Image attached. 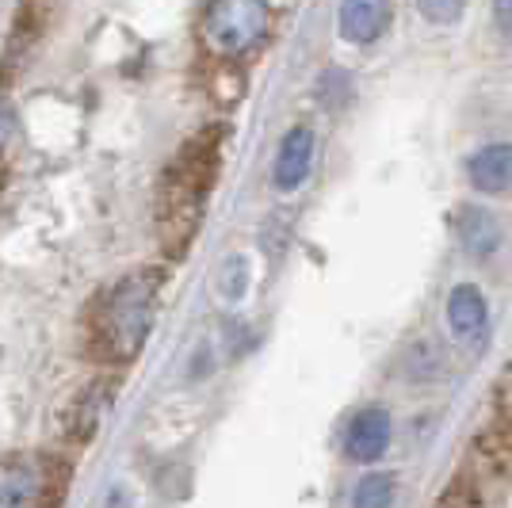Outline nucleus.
<instances>
[{
	"mask_svg": "<svg viewBox=\"0 0 512 508\" xmlns=\"http://www.w3.org/2000/svg\"><path fill=\"white\" fill-rule=\"evenodd\" d=\"M153 306H157V276L134 272L119 279L92 314V348L100 360H134L153 329Z\"/></svg>",
	"mask_w": 512,
	"mask_h": 508,
	"instance_id": "obj_1",
	"label": "nucleus"
},
{
	"mask_svg": "<svg viewBox=\"0 0 512 508\" xmlns=\"http://www.w3.org/2000/svg\"><path fill=\"white\" fill-rule=\"evenodd\" d=\"M214 180V161H211V146L199 142L184 153L180 169H169V180H165V199H161V237L172 245V253L180 245H188V237L199 226V214H203V199L211 191Z\"/></svg>",
	"mask_w": 512,
	"mask_h": 508,
	"instance_id": "obj_2",
	"label": "nucleus"
},
{
	"mask_svg": "<svg viewBox=\"0 0 512 508\" xmlns=\"http://www.w3.org/2000/svg\"><path fill=\"white\" fill-rule=\"evenodd\" d=\"M268 35V4L264 0H211L203 16V39L214 54L237 58Z\"/></svg>",
	"mask_w": 512,
	"mask_h": 508,
	"instance_id": "obj_3",
	"label": "nucleus"
},
{
	"mask_svg": "<svg viewBox=\"0 0 512 508\" xmlns=\"http://www.w3.org/2000/svg\"><path fill=\"white\" fill-rule=\"evenodd\" d=\"M390 436H394V424H390V413L371 405V409H360L348 428H344V455L352 463H379L390 447Z\"/></svg>",
	"mask_w": 512,
	"mask_h": 508,
	"instance_id": "obj_4",
	"label": "nucleus"
},
{
	"mask_svg": "<svg viewBox=\"0 0 512 508\" xmlns=\"http://www.w3.org/2000/svg\"><path fill=\"white\" fill-rule=\"evenodd\" d=\"M314 169V130L291 127L283 134L276 153V169H272V184L279 191H299L306 176Z\"/></svg>",
	"mask_w": 512,
	"mask_h": 508,
	"instance_id": "obj_5",
	"label": "nucleus"
},
{
	"mask_svg": "<svg viewBox=\"0 0 512 508\" xmlns=\"http://www.w3.org/2000/svg\"><path fill=\"white\" fill-rule=\"evenodd\" d=\"M390 20H394V4L390 0H341V35L348 43H379Z\"/></svg>",
	"mask_w": 512,
	"mask_h": 508,
	"instance_id": "obj_6",
	"label": "nucleus"
},
{
	"mask_svg": "<svg viewBox=\"0 0 512 508\" xmlns=\"http://www.w3.org/2000/svg\"><path fill=\"white\" fill-rule=\"evenodd\" d=\"M467 180L482 195H501L512 188V146L509 142H490L478 153H470Z\"/></svg>",
	"mask_w": 512,
	"mask_h": 508,
	"instance_id": "obj_7",
	"label": "nucleus"
},
{
	"mask_svg": "<svg viewBox=\"0 0 512 508\" xmlns=\"http://www.w3.org/2000/svg\"><path fill=\"white\" fill-rule=\"evenodd\" d=\"M448 325L459 340H478L490 325V306L486 295L474 283H459L448 295Z\"/></svg>",
	"mask_w": 512,
	"mask_h": 508,
	"instance_id": "obj_8",
	"label": "nucleus"
},
{
	"mask_svg": "<svg viewBox=\"0 0 512 508\" xmlns=\"http://www.w3.org/2000/svg\"><path fill=\"white\" fill-rule=\"evenodd\" d=\"M455 230H459V245L467 249L474 260H490L497 249H501V222L497 214L486 211V207H463L459 218H455Z\"/></svg>",
	"mask_w": 512,
	"mask_h": 508,
	"instance_id": "obj_9",
	"label": "nucleus"
},
{
	"mask_svg": "<svg viewBox=\"0 0 512 508\" xmlns=\"http://www.w3.org/2000/svg\"><path fill=\"white\" fill-rule=\"evenodd\" d=\"M43 474L31 459H0V508H35Z\"/></svg>",
	"mask_w": 512,
	"mask_h": 508,
	"instance_id": "obj_10",
	"label": "nucleus"
},
{
	"mask_svg": "<svg viewBox=\"0 0 512 508\" xmlns=\"http://www.w3.org/2000/svg\"><path fill=\"white\" fill-rule=\"evenodd\" d=\"M394 474H383V470H375V474H363L356 489H352V508H390L394 505Z\"/></svg>",
	"mask_w": 512,
	"mask_h": 508,
	"instance_id": "obj_11",
	"label": "nucleus"
},
{
	"mask_svg": "<svg viewBox=\"0 0 512 508\" xmlns=\"http://www.w3.org/2000/svg\"><path fill=\"white\" fill-rule=\"evenodd\" d=\"M467 4L470 0H417L421 16H425L428 23H440V27H451V23L463 20Z\"/></svg>",
	"mask_w": 512,
	"mask_h": 508,
	"instance_id": "obj_12",
	"label": "nucleus"
},
{
	"mask_svg": "<svg viewBox=\"0 0 512 508\" xmlns=\"http://www.w3.org/2000/svg\"><path fill=\"white\" fill-rule=\"evenodd\" d=\"M493 23L501 35H512V0H493Z\"/></svg>",
	"mask_w": 512,
	"mask_h": 508,
	"instance_id": "obj_13",
	"label": "nucleus"
},
{
	"mask_svg": "<svg viewBox=\"0 0 512 508\" xmlns=\"http://www.w3.org/2000/svg\"><path fill=\"white\" fill-rule=\"evenodd\" d=\"M12 130H16V111H12V104H8V100H0V149L8 146Z\"/></svg>",
	"mask_w": 512,
	"mask_h": 508,
	"instance_id": "obj_14",
	"label": "nucleus"
}]
</instances>
